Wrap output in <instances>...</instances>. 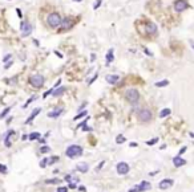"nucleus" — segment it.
<instances>
[{
	"label": "nucleus",
	"mask_w": 194,
	"mask_h": 192,
	"mask_svg": "<svg viewBox=\"0 0 194 192\" xmlns=\"http://www.w3.org/2000/svg\"><path fill=\"white\" fill-rule=\"evenodd\" d=\"M145 31H146L148 35H156L157 33V25L154 24V23L149 21L145 24Z\"/></svg>",
	"instance_id": "9b49d317"
},
{
	"label": "nucleus",
	"mask_w": 194,
	"mask_h": 192,
	"mask_svg": "<svg viewBox=\"0 0 194 192\" xmlns=\"http://www.w3.org/2000/svg\"><path fill=\"white\" fill-rule=\"evenodd\" d=\"M188 1L186 0H175L174 1V11L175 12H182L188 8Z\"/></svg>",
	"instance_id": "1a4fd4ad"
},
{
	"label": "nucleus",
	"mask_w": 194,
	"mask_h": 192,
	"mask_svg": "<svg viewBox=\"0 0 194 192\" xmlns=\"http://www.w3.org/2000/svg\"><path fill=\"white\" fill-rule=\"evenodd\" d=\"M126 141V138L124 135H117V138H116V142L118 143V145H121V143H124V142Z\"/></svg>",
	"instance_id": "5701e85b"
},
{
	"label": "nucleus",
	"mask_w": 194,
	"mask_h": 192,
	"mask_svg": "<svg viewBox=\"0 0 194 192\" xmlns=\"http://www.w3.org/2000/svg\"><path fill=\"white\" fill-rule=\"evenodd\" d=\"M69 188H76V184L71 182V183H69Z\"/></svg>",
	"instance_id": "79ce46f5"
},
{
	"label": "nucleus",
	"mask_w": 194,
	"mask_h": 192,
	"mask_svg": "<svg viewBox=\"0 0 194 192\" xmlns=\"http://www.w3.org/2000/svg\"><path fill=\"white\" fill-rule=\"evenodd\" d=\"M114 56H113V49H109L108 51V54H107V62H112Z\"/></svg>",
	"instance_id": "aec40b11"
},
{
	"label": "nucleus",
	"mask_w": 194,
	"mask_h": 192,
	"mask_svg": "<svg viewBox=\"0 0 194 192\" xmlns=\"http://www.w3.org/2000/svg\"><path fill=\"white\" fill-rule=\"evenodd\" d=\"M173 164H174V167H181V166H185V164H186V160L182 159L178 155V156H175L174 159H173Z\"/></svg>",
	"instance_id": "4468645a"
},
{
	"label": "nucleus",
	"mask_w": 194,
	"mask_h": 192,
	"mask_svg": "<svg viewBox=\"0 0 194 192\" xmlns=\"http://www.w3.org/2000/svg\"><path fill=\"white\" fill-rule=\"evenodd\" d=\"M20 31H21L23 37H27V36L31 35L32 32V25L28 21H21L20 23Z\"/></svg>",
	"instance_id": "0eeeda50"
},
{
	"label": "nucleus",
	"mask_w": 194,
	"mask_h": 192,
	"mask_svg": "<svg viewBox=\"0 0 194 192\" xmlns=\"http://www.w3.org/2000/svg\"><path fill=\"white\" fill-rule=\"evenodd\" d=\"M40 138V132H32L28 135V139L29 141H35V139H39Z\"/></svg>",
	"instance_id": "4be33fe9"
},
{
	"label": "nucleus",
	"mask_w": 194,
	"mask_h": 192,
	"mask_svg": "<svg viewBox=\"0 0 194 192\" xmlns=\"http://www.w3.org/2000/svg\"><path fill=\"white\" fill-rule=\"evenodd\" d=\"M29 84H31L33 88H41L44 85V77L40 74H35L29 78Z\"/></svg>",
	"instance_id": "39448f33"
},
{
	"label": "nucleus",
	"mask_w": 194,
	"mask_h": 192,
	"mask_svg": "<svg viewBox=\"0 0 194 192\" xmlns=\"http://www.w3.org/2000/svg\"><path fill=\"white\" fill-rule=\"evenodd\" d=\"M61 113H63V109H56V110L48 113V117H49V118H57Z\"/></svg>",
	"instance_id": "f3484780"
},
{
	"label": "nucleus",
	"mask_w": 194,
	"mask_h": 192,
	"mask_svg": "<svg viewBox=\"0 0 194 192\" xmlns=\"http://www.w3.org/2000/svg\"><path fill=\"white\" fill-rule=\"evenodd\" d=\"M78 189H80V191H81V192H87V188H85V187H80V188H78Z\"/></svg>",
	"instance_id": "c03bdc74"
},
{
	"label": "nucleus",
	"mask_w": 194,
	"mask_h": 192,
	"mask_svg": "<svg viewBox=\"0 0 194 192\" xmlns=\"http://www.w3.org/2000/svg\"><path fill=\"white\" fill-rule=\"evenodd\" d=\"M65 154H67V156L68 158H77V156H80V155L82 154V148L80 147V146H77V145H72V146H69L68 148H67V151H65Z\"/></svg>",
	"instance_id": "7ed1b4c3"
},
{
	"label": "nucleus",
	"mask_w": 194,
	"mask_h": 192,
	"mask_svg": "<svg viewBox=\"0 0 194 192\" xmlns=\"http://www.w3.org/2000/svg\"><path fill=\"white\" fill-rule=\"evenodd\" d=\"M136 146H137V143H134V142H133V143H130V147H136Z\"/></svg>",
	"instance_id": "de8ad7c7"
},
{
	"label": "nucleus",
	"mask_w": 194,
	"mask_h": 192,
	"mask_svg": "<svg viewBox=\"0 0 194 192\" xmlns=\"http://www.w3.org/2000/svg\"><path fill=\"white\" fill-rule=\"evenodd\" d=\"M61 16L59 15L57 12H52L48 15L47 17V23H48V25L51 27V28H57L59 25H61Z\"/></svg>",
	"instance_id": "f257e3e1"
},
{
	"label": "nucleus",
	"mask_w": 194,
	"mask_h": 192,
	"mask_svg": "<svg viewBox=\"0 0 194 192\" xmlns=\"http://www.w3.org/2000/svg\"><path fill=\"white\" fill-rule=\"evenodd\" d=\"M73 25H75V20H73L72 17H65V19H63V21H61V28H60V32L68 31V29L73 28Z\"/></svg>",
	"instance_id": "423d86ee"
},
{
	"label": "nucleus",
	"mask_w": 194,
	"mask_h": 192,
	"mask_svg": "<svg viewBox=\"0 0 194 192\" xmlns=\"http://www.w3.org/2000/svg\"><path fill=\"white\" fill-rule=\"evenodd\" d=\"M190 44H191V48L194 49V41H193V40H190Z\"/></svg>",
	"instance_id": "09e8293b"
},
{
	"label": "nucleus",
	"mask_w": 194,
	"mask_h": 192,
	"mask_svg": "<svg viewBox=\"0 0 194 192\" xmlns=\"http://www.w3.org/2000/svg\"><path fill=\"white\" fill-rule=\"evenodd\" d=\"M40 111H41V109H40V107H37V109H35V110H33V111H32V114H31V115H29V117H28V119L25 121V123H27V125H28V123H31V122H32V121H33V119H35V117L37 115V114H39V113H40Z\"/></svg>",
	"instance_id": "2eb2a0df"
},
{
	"label": "nucleus",
	"mask_w": 194,
	"mask_h": 192,
	"mask_svg": "<svg viewBox=\"0 0 194 192\" xmlns=\"http://www.w3.org/2000/svg\"><path fill=\"white\" fill-rule=\"evenodd\" d=\"M157 142H158V138H154V139H152V141H148L146 145L148 146H152V145H156Z\"/></svg>",
	"instance_id": "bb28decb"
},
{
	"label": "nucleus",
	"mask_w": 194,
	"mask_h": 192,
	"mask_svg": "<svg viewBox=\"0 0 194 192\" xmlns=\"http://www.w3.org/2000/svg\"><path fill=\"white\" fill-rule=\"evenodd\" d=\"M64 93H65V88H64V86H61V88H59V89H56V90H53L52 95H55V97H59V95L64 94Z\"/></svg>",
	"instance_id": "a211bd4d"
},
{
	"label": "nucleus",
	"mask_w": 194,
	"mask_h": 192,
	"mask_svg": "<svg viewBox=\"0 0 194 192\" xmlns=\"http://www.w3.org/2000/svg\"><path fill=\"white\" fill-rule=\"evenodd\" d=\"M94 60H96V53H92V54H91V61L93 62Z\"/></svg>",
	"instance_id": "58836bf2"
},
{
	"label": "nucleus",
	"mask_w": 194,
	"mask_h": 192,
	"mask_svg": "<svg viewBox=\"0 0 194 192\" xmlns=\"http://www.w3.org/2000/svg\"><path fill=\"white\" fill-rule=\"evenodd\" d=\"M73 1H77V3H80V1H81V0H73Z\"/></svg>",
	"instance_id": "8fccbe9b"
},
{
	"label": "nucleus",
	"mask_w": 194,
	"mask_h": 192,
	"mask_svg": "<svg viewBox=\"0 0 194 192\" xmlns=\"http://www.w3.org/2000/svg\"><path fill=\"white\" fill-rule=\"evenodd\" d=\"M0 172L1 173H6L7 172V167L4 164H0Z\"/></svg>",
	"instance_id": "473e14b6"
},
{
	"label": "nucleus",
	"mask_w": 194,
	"mask_h": 192,
	"mask_svg": "<svg viewBox=\"0 0 194 192\" xmlns=\"http://www.w3.org/2000/svg\"><path fill=\"white\" fill-rule=\"evenodd\" d=\"M150 183L149 182H142L141 184L138 186L133 187V188L129 189V192H144V191H148V189H150Z\"/></svg>",
	"instance_id": "6e6552de"
},
{
	"label": "nucleus",
	"mask_w": 194,
	"mask_h": 192,
	"mask_svg": "<svg viewBox=\"0 0 194 192\" xmlns=\"http://www.w3.org/2000/svg\"><path fill=\"white\" fill-rule=\"evenodd\" d=\"M40 151L43 152V154H47V152H49V151H51V148L48 147V146H43V147L40 148Z\"/></svg>",
	"instance_id": "393cba45"
},
{
	"label": "nucleus",
	"mask_w": 194,
	"mask_h": 192,
	"mask_svg": "<svg viewBox=\"0 0 194 192\" xmlns=\"http://www.w3.org/2000/svg\"><path fill=\"white\" fill-rule=\"evenodd\" d=\"M185 151H186V147H182V148H181V151H179V155H181V154H184Z\"/></svg>",
	"instance_id": "37998d69"
},
{
	"label": "nucleus",
	"mask_w": 194,
	"mask_h": 192,
	"mask_svg": "<svg viewBox=\"0 0 194 192\" xmlns=\"http://www.w3.org/2000/svg\"><path fill=\"white\" fill-rule=\"evenodd\" d=\"M11 65H12V61H10V62H7V64H6V66H4V69H8V68H10Z\"/></svg>",
	"instance_id": "ea45409f"
},
{
	"label": "nucleus",
	"mask_w": 194,
	"mask_h": 192,
	"mask_svg": "<svg viewBox=\"0 0 194 192\" xmlns=\"http://www.w3.org/2000/svg\"><path fill=\"white\" fill-rule=\"evenodd\" d=\"M47 164H48V159H47V158H45V159H43V160H41V163H40V167H41V168H44V167L47 166Z\"/></svg>",
	"instance_id": "7c9ffc66"
},
{
	"label": "nucleus",
	"mask_w": 194,
	"mask_h": 192,
	"mask_svg": "<svg viewBox=\"0 0 194 192\" xmlns=\"http://www.w3.org/2000/svg\"><path fill=\"white\" fill-rule=\"evenodd\" d=\"M76 168H77L80 172H88V170H89V164L88 163H78Z\"/></svg>",
	"instance_id": "dca6fc26"
},
{
	"label": "nucleus",
	"mask_w": 194,
	"mask_h": 192,
	"mask_svg": "<svg viewBox=\"0 0 194 192\" xmlns=\"http://www.w3.org/2000/svg\"><path fill=\"white\" fill-rule=\"evenodd\" d=\"M47 183L48 184H51V183H52V184H56V183H60V180L59 179H51V180H47Z\"/></svg>",
	"instance_id": "72a5a7b5"
},
{
	"label": "nucleus",
	"mask_w": 194,
	"mask_h": 192,
	"mask_svg": "<svg viewBox=\"0 0 194 192\" xmlns=\"http://www.w3.org/2000/svg\"><path fill=\"white\" fill-rule=\"evenodd\" d=\"M57 192H68V188H67V187H59V188H57Z\"/></svg>",
	"instance_id": "f704fd0d"
},
{
	"label": "nucleus",
	"mask_w": 194,
	"mask_h": 192,
	"mask_svg": "<svg viewBox=\"0 0 194 192\" xmlns=\"http://www.w3.org/2000/svg\"><path fill=\"white\" fill-rule=\"evenodd\" d=\"M101 3H103V0H96V4H93V10H97L101 5Z\"/></svg>",
	"instance_id": "c756f323"
},
{
	"label": "nucleus",
	"mask_w": 194,
	"mask_h": 192,
	"mask_svg": "<svg viewBox=\"0 0 194 192\" xmlns=\"http://www.w3.org/2000/svg\"><path fill=\"white\" fill-rule=\"evenodd\" d=\"M116 170H117V172H118L120 175H125V173L129 172V164L125 163V162H120V163L117 164Z\"/></svg>",
	"instance_id": "9d476101"
},
{
	"label": "nucleus",
	"mask_w": 194,
	"mask_h": 192,
	"mask_svg": "<svg viewBox=\"0 0 194 192\" xmlns=\"http://www.w3.org/2000/svg\"><path fill=\"white\" fill-rule=\"evenodd\" d=\"M173 183H174V180L173 179H164L160 182V184H158V187H160L161 189H168L170 188V187L173 186Z\"/></svg>",
	"instance_id": "f8f14e48"
},
{
	"label": "nucleus",
	"mask_w": 194,
	"mask_h": 192,
	"mask_svg": "<svg viewBox=\"0 0 194 192\" xmlns=\"http://www.w3.org/2000/svg\"><path fill=\"white\" fill-rule=\"evenodd\" d=\"M97 77H98V74H94V76H93V78H92L91 81L88 82V84H89V85H92V84H93V82H94V81H96V80H97Z\"/></svg>",
	"instance_id": "c9c22d12"
},
{
	"label": "nucleus",
	"mask_w": 194,
	"mask_h": 192,
	"mask_svg": "<svg viewBox=\"0 0 194 192\" xmlns=\"http://www.w3.org/2000/svg\"><path fill=\"white\" fill-rule=\"evenodd\" d=\"M10 110H11V107H7V109H4V110H3V113L0 114V119H1V118H4V117H6L7 114L10 113Z\"/></svg>",
	"instance_id": "b1692460"
},
{
	"label": "nucleus",
	"mask_w": 194,
	"mask_h": 192,
	"mask_svg": "<svg viewBox=\"0 0 194 192\" xmlns=\"http://www.w3.org/2000/svg\"><path fill=\"white\" fill-rule=\"evenodd\" d=\"M168 85H169V81H168V80H164V81L156 82V86H157V88H164V86H168Z\"/></svg>",
	"instance_id": "412c9836"
},
{
	"label": "nucleus",
	"mask_w": 194,
	"mask_h": 192,
	"mask_svg": "<svg viewBox=\"0 0 194 192\" xmlns=\"http://www.w3.org/2000/svg\"><path fill=\"white\" fill-rule=\"evenodd\" d=\"M36 98H37V97H36V95H33V97H31V98H29V99H28V101L25 102L24 107H27V106H28V105H29V104H31V102H32V101H35V99H36Z\"/></svg>",
	"instance_id": "c85d7f7f"
},
{
	"label": "nucleus",
	"mask_w": 194,
	"mask_h": 192,
	"mask_svg": "<svg viewBox=\"0 0 194 192\" xmlns=\"http://www.w3.org/2000/svg\"><path fill=\"white\" fill-rule=\"evenodd\" d=\"M57 160H59V156H52V158H49L48 163H49V164H53V163H56Z\"/></svg>",
	"instance_id": "a878e982"
},
{
	"label": "nucleus",
	"mask_w": 194,
	"mask_h": 192,
	"mask_svg": "<svg viewBox=\"0 0 194 192\" xmlns=\"http://www.w3.org/2000/svg\"><path fill=\"white\" fill-rule=\"evenodd\" d=\"M8 60H11V54H6V56H4V58H3L4 62H7Z\"/></svg>",
	"instance_id": "e433bc0d"
},
{
	"label": "nucleus",
	"mask_w": 194,
	"mask_h": 192,
	"mask_svg": "<svg viewBox=\"0 0 194 192\" xmlns=\"http://www.w3.org/2000/svg\"><path fill=\"white\" fill-rule=\"evenodd\" d=\"M53 90H55V88H52V89H49L48 91H45V93H44V95H43V98H47L49 94H52V93H53Z\"/></svg>",
	"instance_id": "cd10ccee"
},
{
	"label": "nucleus",
	"mask_w": 194,
	"mask_h": 192,
	"mask_svg": "<svg viewBox=\"0 0 194 192\" xmlns=\"http://www.w3.org/2000/svg\"><path fill=\"white\" fill-rule=\"evenodd\" d=\"M55 53H56V54H57V57H60V58H63V54H61V53H59V52H57V51H56V52H55Z\"/></svg>",
	"instance_id": "a18cd8bd"
},
{
	"label": "nucleus",
	"mask_w": 194,
	"mask_h": 192,
	"mask_svg": "<svg viewBox=\"0 0 194 192\" xmlns=\"http://www.w3.org/2000/svg\"><path fill=\"white\" fill-rule=\"evenodd\" d=\"M144 51H145V53H146V54H148V56H150V57H152V56H153V53H152V52H150V51H148V49H144Z\"/></svg>",
	"instance_id": "a19ab883"
},
{
	"label": "nucleus",
	"mask_w": 194,
	"mask_h": 192,
	"mask_svg": "<svg viewBox=\"0 0 194 192\" xmlns=\"http://www.w3.org/2000/svg\"><path fill=\"white\" fill-rule=\"evenodd\" d=\"M60 84H61V80H59V81H57V82H56V85H55V88H57V86H59V85H60Z\"/></svg>",
	"instance_id": "49530a36"
},
{
	"label": "nucleus",
	"mask_w": 194,
	"mask_h": 192,
	"mask_svg": "<svg viewBox=\"0 0 194 192\" xmlns=\"http://www.w3.org/2000/svg\"><path fill=\"white\" fill-rule=\"evenodd\" d=\"M152 111L149 110V109H141L140 111H138V119L141 121V122H149V121H152Z\"/></svg>",
	"instance_id": "20e7f679"
},
{
	"label": "nucleus",
	"mask_w": 194,
	"mask_h": 192,
	"mask_svg": "<svg viewBox=\"0 0 194 192\" xmlns=\"http://www.w3.org/2000/svg\"><path fill=\"white\" fill-rule=\"evenodd\" d=\"M16 12H17V16H19L20 19H21V17H23V13H21V11H20L19 8H17V10H16Z\"/></svg>",
	"instance_id": "4c0bfd02"
},
{
	"label": "nucleus",
	"mask_w": 194,
	"mask_h": 192,
	"mask_svg": "<svg viewBox=\"0 0 194 192\" xmlns=\"http://www.w3.org/2000/svg\"><path fill=\"white\" fill-rule=\"evenodd\" d=\"M85 115H87V111H84V113H80L77 117H75V121L80 119V118H82V117H85Z\"/></svg>",
	"instance_id": "2f4dec72"
},
{
	"label": "nucleus",
	"mask_w": 194,
	"mask_h": 192,
	"mask_svg": "<svg viewBox=\"0 0 194 192\" xmlns=\"http://www.w3.org/2000/svg\"><path fill=\"white\" fill-rule=\"evenodd\" d=\"M105 80H107L109 84H112V85H114L116 82L120 81V76H117V74H108L107 77H105Z\"/></svg>",
	"instance_id": "ddd939ff"
},
{
	"label": "nucleus",
	"mask_w": 194,
	"mask_h": 192,
	"mask_svg": "<svg viewBox=\"0 0 194 192\" xmlns=\"http://www.w3.org/2000/svg\"><path fill=\"white\" fill-rule=\"evenodd\" d=\"M125 98L128 102L134 105V104H137L138 99H140V93H138L137 89H128L125 93Z\"/></svg>",
	"instance_id": "f03ea898"
},
{
	"label": "nucleus",
	"mask_w": 194,
	"mask_h": 192,
	"mask_svg": "<svg viewBox=\"0 0 194 192\" xmlns=\"http://www.w3.org/2000/svg\"><path fill=\"white\" fill-rule=\"evenodd\" d=\"M170 113H172L170 109H164V110H161V113H160V118H165V117L170 115Z\"/></svg>",
	"instance_id": "6ab92c4d"
}]
</instances>
